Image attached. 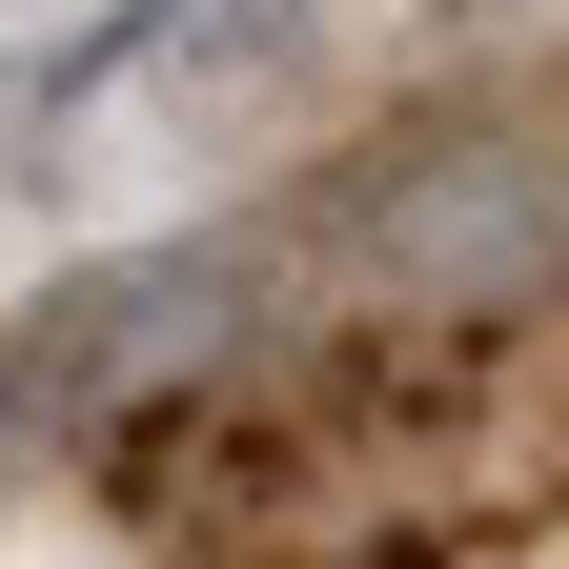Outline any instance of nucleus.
<instances>
[{
    "mask_svg": "<svg viewBox=\"0 0 569 569\" xmlns=\"http://www.w3.org/2000/svg\"><path fill=\"white\" fill-rule=\"evenodd\" d=\"M163 41H183V0H82V21H61L21 82H0V122H21V142H41V122H82V102H102V82H142Z\"/></svg>",
    "mask_w": 569,
    "mask_h": 569,
    "instance_id": "obj_1",
    "label": "nucleus"
},
{
    "mask_svg": "<svg viewBox=\"0 0 569 569\" xmlns=\"http://www.w3.org/2000/svg\"><path fill=\"white\" fill-rule=\"evenodd\" d=\"M21 21H61V0H0V41H21Z\"/></svg>",
    "mask_w": 569,
    "mask_h": 569,
    "instance_id": "obj_2",
    "label": "nucleus"
}]
</instances>
